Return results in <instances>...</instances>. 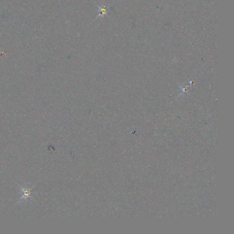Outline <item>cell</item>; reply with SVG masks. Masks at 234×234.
Listing matches in <instances>:
<instances>
[{
  "label": "cell",
  "mask_w": 234,
  "mask_h": 234,
  "mask_svg": "<svg viewBox=\"0 0 234 234\" xmlns=\"http://www.w3.org/2000/svg\"><path fill=\"white\" fill-rule=\"evenodd\" d=\"M21 187V186H20ZM21 191H22V197L21 198V200H25L26 198H30V194H31V190L32 188H28L26 187L25 189H24V188H23L22 187H21ZM30 199H32L31 198H30Z\"/></svg>",
  "instance_id": "obj_1"
}]
</instances>
